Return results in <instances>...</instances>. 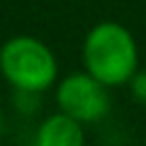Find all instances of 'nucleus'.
<instances>
[{"label":"nucleus","mask_w":146,"mask_h":146,"mask_svg":"<svg viewBox=\"0 0 146 146\" xmlns=\"http://www.w3.org/2000/svg\"><path fill=\"white\" fill-rule=\"evenodd\" d=\"M83 68L102 85H129L139 71V46L124 25L115 20L98 22L83 39Z\"/></svg>","instance_id":"1"},{"label":"nucleus","mask_w":146,"mask_h":146,"mask_svg":"<svg viewBox=\"0 0 146 146\" xmlns=\"http://www.w3.org/2000/svg\"><path fill=\"white\" fill-rule=\"evenodd\" d=\"M0 76L20 93H44L58 80V61L42 39L17 34L0 46Z\"/></svg>","instance_id":"2"},{"label":"nucleus","mask_w":146,"mask_h":146,"mask_svg":"<svg viewBox=\"0 0 146 146\" xmlns=\"http://www.w3.org/2000/svg\"><path fill=\"white\" fill-rule=\"evenodd\" d=\"M88 71L68 73L56 83V105L58 112L78 119L80 124H95L110 112V93Z\"/></svg>","instance_id":"3"},{"label":"nucleus","mask_w":146,"mask_h":146,"mask_svg":"<svg viewBox=\"0 0 146 146\" xmlns=\"http://www.w3.org/2000/svg\"><path fill=\"white\" fill-rule=\"evenodd\" d=\"M85 124L78 119L56 112L46 117L36 129L34 146H85Z\"/></svg>","instance_id":"4"},{"label":"nucleus","mask_w":146,"mask_h":146,"mask_svg":"<svg viewBox=\"0 0 146 146\" xmlns=\"http://www.w3.org/2000/svg\"><path fill=\"white\" fill-rule=\"evenodd\" d=\"M129 90H131V98H134L141 107H146V71H136L134 73V78L129 80Z\"/></svg>","instance_id":"5"}]
</instances>
